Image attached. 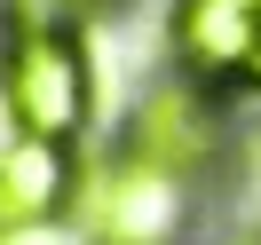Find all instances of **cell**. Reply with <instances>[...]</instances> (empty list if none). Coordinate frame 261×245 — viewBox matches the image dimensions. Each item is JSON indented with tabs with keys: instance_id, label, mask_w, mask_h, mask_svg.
Masks as SVG:
<instances>
[{
	"instance_id": "cell-1",
	"label": "cell",
	"mask_w": 261,
	"mask_h": 245,
	"mask_svg": "<svg viewBox=\"0 0 261 245\" xmlns=\"http://www.w3.org/2000/svg\"><path fill=\"white\" fill-rule=\"evenodd\" d=\"M0 134L87 150L103 134L95 32L24 0H0Z\"/></svg>"
},
{
	"instance_id": "cell-2",
	"label": "cell",
	"mask_w": 261,
	"mask_h": 245,
	"mask_svg": "<svg viewBox=\"0 0 261 245\" xmlns=\"http://www.w3.org/2000/svg\"><path fill=\"white\" fill-rule=\"evenodd\" d=\"M245 111H253V103H245L238 87H206V79H182V71L159 64L143 87H135V103L119 111L111 134L135 150V158L198 182L206 198H222V190L245 182V158H253Z\"/></svg>"
},
{
	"instance_id": "cell-3",
	"label": "cell",
	"mask_w": 261,
	"mask_h": 245,
	"mask_svg": "<svg viewBox=\"0 0 261 245\" xmlns=\"http://www.w3.org/2000/svg\"><path fill=\"white\" fill-rule=\"evenodd\" d=\"M206 206L214 198L198 182L135 158L111 127L80 150V198H71V213H80L87 245H198L206 237Z\"/></svg>"
},
{
	"instance_id": "cell-4",
	"label": "cell",
	"mask_w": 261,
	"mask_h": 245,
	"mask_svg": "<svg viewBox=\"0 0 261 245\" xmlns=\"http://www.w3.org/2000/svg\"><path fill=\"white\" fill-rule=\"evenodd\" d=\"M261 0H166L159 8V64L206 87L245 95V56H253Z\"/></svg>"
},
{
	"instance_id": "cell-5",
	"label": "cell",
	"mask_w": 261,
	"mask_h": 245,
	"mask_svg": "<svg viewBox=\"0 0 261 245\" xmlns=\"http://www.w3.org/2000/svg\"><path fill=\"white\" fill-rule=\"evenodd\" d=\"M71 198H80V150L0 134V229L56 222V213H71Z\"/></svg>"
},
{
	"instance_id": "cell-6",
	"label": "cell",
	"mask_w": 261,
	"mask_h": 245,
	"mask_svg": "<svg viewBox=\"0 0 261 245\" xmlns=\"http://www.w3.org/2000/svg\"><path fill=\"white\" fill-rule=\"evenodd\" d=\"M0 245H87L80 213H56V222H16V229H0Z\"/></svg>"
},
{
	"instance_id": "cell-7",
	"label": "cell",
	"mask_w": 261,
	"mask_h": 245,
	"mask_svg": "<svg viewBox=\"0 0 261 245\" xmlns=\"http://www.w3.org/2000/svg\"><path fill=\"white\" fill-rule=\"evenodd\" d=\"M24 8H48V16H71L87 32H103L111 16H127V0H24Z\"/></svg>"
},
{
	"instance_id": "cell-8",
	"label": "cell",
	"mask_w": 261,
	"mask_h": 245,
	"mask_svg": "<svg viewBox=\"0 0 261 245\" xmlns=\"http://www.w3.org/2000/svg\"><path fill=\"white\" fill-rule=\"evenodd\" d=\"M198 245H261V222H229V229H206Z\"/></svg>"
},
{
	"instance_id": "cell-9",
	"label": "cell",
	"mask_w": 261,
	"mask_h": 245,
	"mask_svg": "<svg viewBox=\"0 0 261 245\" xmlns=\"http://www.w3.org/2000/svg\"><path fill=\"white\" fill-rule=\"evenodd\" d=\"M245 103H261V24H253V56H245Z\"/></svg>"
}]
</instances>
